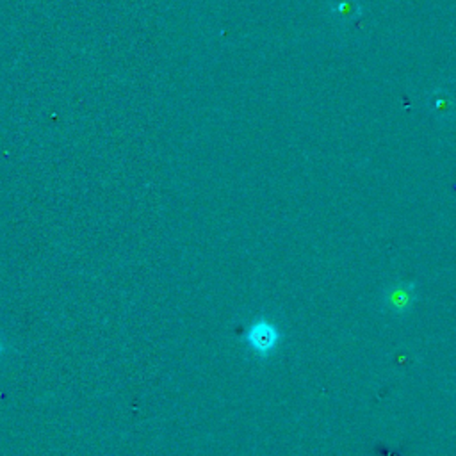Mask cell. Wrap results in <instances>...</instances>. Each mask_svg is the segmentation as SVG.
Returning a JSON list of instances; mask_svg holds the SVG:
<instances>
[{
	"instance_id": "obj_1",
	"label": "cell",
	"mask_w": 456,
	"mask_h": 456,
	"mask_svg": "<svg viewBox=\"0 0 456 456\" xmlns=\"http://www.w3.org/2000/svg\"><path fill=\"white\" fill-rule=\"evenodd\" d=\"M246 341H248L250 348L253 351L266 356L279 346L280 332L275 325L262 319V321H257L250 327L248 334H246Z\"/></svg>"
},
{
	"instance_id": "obj_2",
	"label": "cell",
	"mask_w": 456,
	"mask_h": 456,
	"mask_svg": "<svg viewBox=\"0 0 456 456\" xmlns=\"http://www.w3.org/2000/svg\"><path fill=\"white\" fill-rule=\"evenodd\" d=\"M414 291H416L414 283H397V286L390 287L385 296V301L390 310L399 312V314L401 312H407L414 301Z\"/></svg>"
},
{
	"instance_id": "obj_3",
	"label": "cell",
	"mask_w": 456,
	"mask_h": 456,
	"mask_svg": "<svg viewBox=\"0 0 456 456\" xmlns=\"http://www.w3.org/2000/svg\"><path fill=\"white\" fill-rule=\"evenodd\" d=\"M455 100L448 93H435L433 98H431V109L442 119L451 118L455 115Z\"/></svg>"
},
{
	"instance_id": "obj_4",
	"label": "cell",
	"mask_w": 456,
	"mask_h": 456,
	"mask_svg": "<svg viewBox=\"0 0 456 456\" xmlns=\"http://www.w3.org/2000/svg\"><path fill=\"white\" fill-rule=\"evenodd\" d=\"M332 11L341 20H355L362 15V8L356 0H335Z\"/></svg>"
}]
</instances>
